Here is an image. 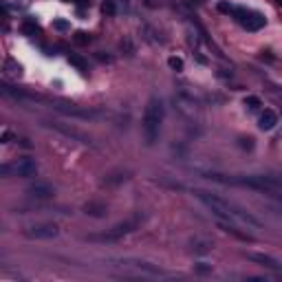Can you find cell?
<instances>
[{
  "label": "cell",
  "instance_id": "9",
  "mask_svg": "<svg viewBox=\"0 0 282 282\" xmlns=\"http://www.w3.org/2000/svg\"><path fill=\"white\" fill-rule=\"evenodd\" d=\"M121 267H132L141 273H150V276H163V269L157 267V264H150V262H141V260H121Z\"/></svg>",
  "mask_w": 282,
  "mask_h": 282
},
{
  "label": "cell",
  "instance_id": "8",
  "mask_svg": "<svg viewBox=\"0 0 282 282\" xmlns=\"http://www.w3.org/2000/svg\"><path fill=\"white\" fill-rule=\"evenodd\" d=\"M137 225H139V220L132 218V220H126V223L115 225V227L110 229L108 234H104V236H88V238H91V240H115V238H119V236H123V234L132 232Z\"/></svg>",
  "mask_w": 282,
  "mask_h": 282
},
{
  "label": "cell",
  "instance_id": "24",
  "mask_svg": "<svg viewBox=\"0 0 282 282\" xmlns=\"http://www.w3.org/2000/svg\"><path fill=\"white\" fill-rule=\"evenodd\" d=\"M53 26H55L57 31H64V29H69V22H66V20H55V22H53Z\"/></svg>",
  "mask_w": 282,
  "mask_h": 282
},
{
  "label": "cell",
  "instance_id": "17",
  "mask_svg": "<svg viewBox=\"0 0 282 282\" xmlns=\"http://www.w3.org/2000/svg\"><path fill=\"white\" fill-rule=\"evenodd\" d=\"M245 106H247V108H249V110H258L262 104H260V99H258V97L249 95V97H245Z\"/></svg>",
  "mask_w": 282,
  "mask_h": 282
},
{
  "label": "cell",
  "instance_id": "13",
  "mask_svg": "<svg viewBox=\"0 0 282 282\" xmlns=\"http://www.w3.org/2000/svg\"><path fill=\"white\" fill-rule=\"evenodd\" d=\"M84 214L95 216V218H101V216H106V205H104V203L91 201V203H86V205H84Z\"/></svg>",
  "mask_w": 282,
  "mask_h": 282
},
{
  "label": "cell",
  "instance_id": "6",
  "mask_svg": "<svg viewBox=\"0 0 282 282\" xmlns=\"http://www.w3.org/2000/svg\"><path fill=\"white\" fill-rule=\"evenodd\" d=\"M24 234L29 238H35V240H51L60 234V227L55 223H35V225H29L24 229Z\"/></svg>",
  "mask_w": 282,
  "mask_h": 282
},
{
  "label": "cell",
  "instance_id": "15",
  "mask_svg": "<svg viewBox=\"0 0 282 282\" xmlns=\"http://www.w3.org/2000/svg\"><path fill=\"white\" fill-rule=\"evenodd\" d=\"M22 33H24V35H35V33H40V26L35 24V22L26 20L24 24H22Z\"/></svg>",
  "mask_w": 282,
  "mask_h": 282
},
{
  "label": "cell",
  "instance_id": "18",
  "mask_svg": "<svg viewBox=\"0 0 282 282\" xmlns=\"http://www.w3.org/2000/svg\"><path fill=\"white\" fill-rule=\"evenodd\" d=\"M167 66H170L172 70H183V60L176 57V55H172L170 60H167Z\"/></svg>",
  "mask_w": 282,
  "mask_h": 282
},
{
  "label": "cell",
  "instance_id": "12",
  "mask_svg": "<svg viewBox=\"0 0 282 282\" xmlns=\"http://www.w3.org/2000/svg\"><path fill=\"white\" fill-rule=\"evenodd\" d=\"M247 258L254 260V262H258V264H262V267H269V269H282V264L278 262L276 258L267 256V254H249Z\"/></svg>",
  "mask_w": 282,
  "mask_h": 282
},
{
  "label": "cell",
  "instance_id": "5",
  "mask_svg": "<svg viewBox=\"0 0 282 282\" xmlns=\"http://www.w3.org/2000/svg\"><path fill=\"white\" fill-rule=\"evenodd\" d=\"M2 172H4V174L13 172L16 176H24V179H31V176H35V172H38V163H35L33 159H29V157H22V159H18V161H13L11 165H4Z\"/></svg>",
  "mask_w": 282,
  "mask_h": 282
},
{
  "label": "cell",
  "instance_id": "7",
  "mask_svg": "<svg viewBox=\"0 0 282 282\" xmlns=\"http://www.w3.org/2000/svg\"><path fill=\"white\" fill-rule=\"evenodd\" d=\"M53 108L60 110L64 115H70V117H82V119H97L104 113L99 110H91V108H77L75 104H62V101H53Z\"/></svg>",
  "mask_w": 282,
  "mask_h": 282
},
{
  "label": "cell",
  "instance_id": "11",
  "mask_svg": "<svg viewBox=\"0 0 282 282\" xmlns=\"http://www.w3.org/2000/svg\"><path fill=\"white\" fill-rule=\"evenodd\" d=\"M276 123H278V115L273 113L271 108H267L262 115H260V119H258V128L260 130H273L276 128Z\"/></svg>",
  "mask_w": 282,
  "mask_h": 282
},
{
  "label": "cell",
  "instance_id": "19",
  "mask_svg": "<svg viewBox=\"0 0 282 282\" xmlns=\"http://www.w3.org/2000/svg\"><path fill=\"white\" fill-rule=\"evenodd\" d=\"M73 40L77 44H88V42H91V35H88L86 31H77V33L73 35Z\"/></svg>",
  "mask_w": 282,
  "mask_h": 282
},
{
  "label": "cell",
  "instance_id": "1",
  "mask_svg": "<svg viewBox=\"0 0 282 282\" xmlns=\"http://www.w3.org/2000/svg\"><path fill=\"white\" fill-rule=\"evenodd\" d=\"M194 194H196V198L203 203V205L210 207V212L218 220L236 223V225H240V227H260V225H262L254 214H249L247 210H242L240 205L227 201V198L216 196V194L205 192V189H194Z\"/></svg>",
  "mask_w": 282,
  "mask_h": 282
},
{
  "label": "cell",
  "instance_id": "14",
  "mask_svg": "<svg viewBox=\"0 0 282 282\" xmlns=\"http://www.w3.org/2000/svg\"><path fill=\"white\" fill-rule=\"evenodd\" d=\"M189 245H192L194 254H207L212 249V240H207V238H192Z\"/></svg>",
  "mask_w": 282,
  "mask_h": 282
},
{
  "label": "cell",
  "instance_id": "21",
  "mask_svg": "<svg viewBox=\"0 0 282 282\" xmlns=\"http://www.w3.org/2000/svg\"><path fill=\"white\" fill-rule=\"evenodd\" d=\"M101 11L108 13V16H115V2L113 0H106V2L101 4Z\"/></svg>",
  "mask_w": 282,
  "mask_h": 282
},
{
  "label": "cell",
  "instance_id": "20",
  "mask_svg": "<svg viewBox=\"0 0 282 282\" xmlns=\"http://www.w3.org/2000/svg\"><path fill=\"white\" fill-rule=\"evenodd\" d=\"M7 69H11V70H9V73H11V75H16V77H20V75H22L20 64H16V62H13V60H7Z\"/></svg>",
  "mask_w": 282,
  "mask_h": 282
},
{
  "label": "cell",
  "instance_id": "16",
  "mask_svg": "<svg viewBox=\"0 0 282 282\" xmlns=\"http://www.w3.org/2000/svg\"><path fill=\"white\" fill-rule=\"evenodd\" d=\"M69 62H70L73 66H77L79 70H86V62H84L79 55H75V53H70V55H69Z\"/></svg>",
  "mask_w": 282,
  "mask_h": 282
},
{
  "label": "cell",
  "instance_id": "23",
  "mask_svg": "<svg viewBox=\"0 0 282 282\" xmlns=\"http://www.w3.org/2000/svg\"><path fill=\"white\" fill-rule=\"evenodd\" d=\"M234 4H227V2H220L218 4V11H223V13H234Z\"/></svg>",
  "mask_w": 282,
  "mask_h": 282
},
{
  "label": "cell",
  "instance_id": "2",
  "mask_svg": "<svg viewBox=\"0 0 282 282\" xmlns=\"http://www.w3.org/2000/svg\"><path fill=\"white\" fill-rule=\"evenodd\" d=\"M210 179L223 181V183L242 185V188L258 189V192H264V194H273V196H282V179H278V176H267V174H247V176H232V179H223L220 174H212Z\"/></svg>",
  "mask_w": 282,
  "mask_h": 282
},
{
  "label": "cell",
  "instance_id": "22",
  "mask_svg": "<svg viewBox=\"0 0 282 282\" xmlns=\"http://www.w3.org/2000/svg\"><path fill=\"white\" fill-rule=\"evenodd\" d=\"M194 269H196V273H207V271H212V264H207V262H198Z\"/></svg>",
  "mask_w": 282,
  "mask_h": 282
},
{
  "label": "cell",
  "instance_id": "4",
  "mask_svg": "<svg viewBox=\"0 0 282 282\" xmlns=\"http://www.w3.org/2000/svg\"><path fill=\"white\" fill-rule=\"evenodd\" d=\"M247 31H260L264 24H267V18L258 11H251V9H245V7H236L232 13Z\"/></svg>",
  "mask_w": 282,
  "mask_h": 282
},
{
  "label": "cell",
  "instance_id": "3",
  "mask_svg": "<svg viewBox=\"0 0 282 282\" xmlns=\"http://www.w3.org/2000/svg\"><path fill=\"white\" fill-rule=\"evenodd\" d=\"M161 123H163V101L159 97H150V101L145 104V110H143V121H141L143 137L148 145H152L159 139Z\"/></svg>",
  "mask_w": 282,
  "mask_h": 282
},
{
  "label": "cell",
  "instance_id": "10",
  "mask_svg": "<svg viewBox=\"0 0 282 282\" xmlns=\"http://www.w3.org/2000/svg\"><path fill=\"white\" fill-rule=\"evenodd\" d=\"M26 194L33 198H51L53 196V188L48 183H42V181H35L33 185L26 188Z\"/></svg>",
  "mask_w": 282,
  "mask_h": 282
}]
</instances>
